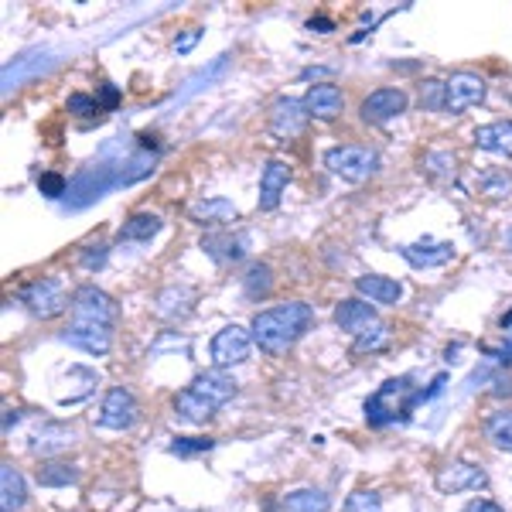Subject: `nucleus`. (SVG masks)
Instances as JSON below:
<instances>
[{"mask_svg":"<svg viewBox=\"0 0 512 512\" xmlns=\"http://www.w3.org/2000/svg\"><path fill=\"white\" fill-rule=\"evenodd\" d=\"M311 325H315V308L304 301H291V304H277V308L260 311L250 325V335L267 355H284L287 349H294V342L308 332Z\"/></svg>","mask_w":512,"mask_h":512,"instance_id":"1","label":"nucleus"},{"mask_svg":"<svg viewBox=\"0 0 512 512\" xmlns=\"http://www.w3.org/2000/svg\"><path fill=\"white\" fill-rule=\"evenodd\" d=\"M444 383H448V376H437L431 383V390H414V379H410V376L386 379V383L366 400V420L373 427L396 424V420L407 417L417 403H424V400H431L434 393H441Z\"/></svg>","mask_w":512,"mask_h":512,"instance_id":"2","label":"nucleus"},{"mask_svg":"<svg viewBox=\"0 0 512 512\" xmlns=\"http://www.w3.org/2000/svg\"><path fill=\"white\" fill-rule=\"evenodd\" d=\"M325 168L332 171L335 178L352 181V185H362L376 175L379 168V154L373 147H362V144H342L325 151Z\"/></svg>","mask_w":512,"mask_h":512,"instance_id":"3","label":"nucleus"},{"mask_svg":"<svg viewBox=\"0 0 512 512\" xmlns=\"http://www.w3.org/2000/svg\"><path fill=\"white\" fill-rule=\"evenodd\" d=\"M21 304L31 311L35 318L48 321V318H59L65 308H69V294H65V284L59 277H41L31 280L28 287H21Z\"/></svg>","mask_w":512,"mask_h":512,"instance_id":"4","label":"nucleus"},{"mask_svg":"<svg viewBox=\"0 0 512 512\" xmlns=\"http://www.w3.org/2000/svg\"><path fill=\"white\" fill-rule=\"evenodd\" d=\"M72 315H76V321H82V325L113 328L120 318V308L106 291H99L93 284H82L76 287V294H72Z\"/></svg>","mask_w":512,"mask_h":512,"instance_id":"5","label":"nucleus"},{"mask_svg":"<svg viewBox=\"0 0 512 512\" xmlns=\"http://www.w3.org/2000/svg\"><path fill=\"white\" fill-rule=\"evenodd\" d=\"M140 417V407L134 400V393L127 386H110L103 396V407H99L96 424L106 427V431H130Z\"/></svg>","mask_w":512,"mask_h":512,"instance_id":"6","label":"nucleus"},{"mask_svg":"<svg viewBox=\"0 0 512 512\" xmlns=\"http://www.w3.org/2000/svg\"><path fill=\"white\" fill-rule=\"evenodd\" d=\"M250 349H253V335L246 332V328H239V325H226L209 345L212 366H216V369L239 366V362L250 359Z\"/></svg>","mask_w":512,"mask_h":512,"instance_id":"7","label":"nucleus"},{"mask_svg":"<svg viewBox=\"0 0 512 512\" xmlns=\"http://www.w3.org/2000/svg\"><path fill=\"white\" fill-rule=\"evenodd\" d=\"M434 485L444 495L454 492H478L489 485V475H485L482 465H472V461H448L444 468H437Z\"/></svg>","mask_w":512,"mask_h":512,"instance_id":"8","label":"nucleus"},{"mask_svg":"<svg viewBox=\"0 0 512 512\" xmlns=\"http://www.w3.org/2000/svg\"><path fill=\"white\" fill-rule=\"evenodd\" d=\"M308 106L304 99H291V96H280L274 106H270V134L280 140H294L308 127Z\"/></svg>","mask_w":512,"mask_h":512,"instance_id":"9","label":"nucleus"},{"mask_svg":"<svg viewBox=\"0 0 512 512\" xmlns=\"http://www.w3.org/2000/svg\"><path fill=\"white\" fill-rule=\"evenodd\" d=\"M407 103H410V99H407L403 89L386 86V89H376V93H369L366 99H362L359 113H362V120H366V123H386V120L400 117V113L407 110Z\"/></svg>","mask_w":512,"mask_h":512,"instance_id":"10","label":"nucleus"},{"mask_svg":"<svg viewBox=\"0 0 512 512\" xmlns=\"http://www.w3.org/2000/svg\"><path fill=\"white\" fill-rule=\"evenodd\" d=\"M444 86H448V106H444L448 113H465L485 99V79L475 72H454Z\"/></svg>","mask_w":512,"mask_h":512,"instance_id":"11","label":"nucleus"},{"mask_svg":"<svg viewBox=\"0 0 512 512\" xmlns=\"http://www.w3.org/2000/svg\"><path fill=\"white\" fill-rule=\"evenodd\" d=\"M59 338L89 355H106L113 349V328H103V325H82V321H72Z\"/></svg>","mask_w":512,"mask_h":512,"instance_id":"12","label":"nucleus"},{"mask_svg":"<svg viewBox=\"0 0 512 512\" xmlns=\"http://www.w3.org/2000/svg\"><path fill=\"white\" fill-rule=\"evenodd\" d=\"M376 308L369 301H359V297H349V301H338L335 304V325L342 328V332H349L359 338L362 332H369V328L376 325Z\"/></svg>","mask_w":512,"mask_h":512,"instance_id":"13","label":"nucleus"},{"mask_svg":"<svg viewBox=\"0 0 512 512\" xmlns=\"http://www.w3.org/2000/svg\"><path fill=\"white\" fill-rule=\"evenodd\" d=\"M403 260L417 270H431V267H444V263L454 256V246L451 243H441V239H420V243H407L400 246Z\"/></svg>","mask_w":512,"mask_h":512,"instance_id":"14","label":"nucleus"},{"mask_svg":"<svg viewBox=\"0 0 512 512\" xmlns=\"http://www.w3.org/2000/svg\"><path fill=\"white\" fill-rule=\"evenodd\" d=\"M287 181H291V168L277 158L267 161V168H263V175H260V198H256V205H260L263 212H274L280 205V195L287 192Z\"/></svg>","mask_w":512,"mask_h":512,"instance_id":"15","label":"nucleus"},{"mask_svg":"<svg viewBox=\"0 0 512 512\" xmlns=\"http://www.w3.org/2000/svg\"><path fill=\"white\" fill-rule=\"evenodd\" d=\"M192 390L202 396L205 403H212V407H222V403H229L236 396V379L226 373V369H209V373L195 376Z\"/></svg>","mask_w":512,"mask_h":512,"instance_id":"16","label":"nucleus"},{"mask_svg":"<svg viewBox=\"0 0 512 512\" xmlns=\"http://www.w3.org/2000/svg\"><path fill=\"white\" fill-rule=\"evenodd\" d=\"M304 106H308L311 120H335L338 113H342V106H345V96H342V89L332 86V82H318V86L308 89Z\"/></svg>","mask_w":512,"mask_h":512,"instance_id":"17","label":"nucleus"},{"mask_svg":"<svg viewBox=\"0 0 512 512\" xmlns=\"http://www.w3.org/2000/svg\"><path fill=\"white\" fill-rule=\"evenodd\" d=\"M355 291L366 297L369 304H400L403 297V284L396 277H383V274H362L355 277Z\"/></svg>","mask_w":512,"mask_h":512,"instance_id":"18","label":"nucleus"},{"mask_svg":"<svg viewBox=\"0 0 512 512\" xmlns=\"http://www.w3.org/2000/svg\"><path fill=\"white\" fill-rule=\"evenodd\" d=\"M188 216H192V222H198V226H226L239 212L229 198L216 195V198H198V202H192L188 205Z\"/></svg>","mask_w":512,"mask_h":512,"instance_id":"19","label":"nucleus"},{"mask_svg":"<svg viewBox=\"0 0 512 512\" xmlns=\"http://www.w3.org/2000/svg\"><path fill=\"white\" fill-rule=\"evenodd\" d=\"M24 502H28V482L7 461V465H0V512H21Z\"/></svg>","mask_w":512,"mask_h":512,"instance_id":"20","label":"nucleus"},{"mask_svg":"<svg viewBox=\"0 0 512 512\" xmlns=\"http://www.w3.org/2000/svg\"><path fill=\"white\" fill-rule=\"evenodd\" d=\"M475 144L499 158H512V120H495L475 130Z\"/></svg>","mask_w":512,"mask_h":512,"instance_id":"21","label":"nucleus"},{"mask_svg":"<svg viewBox=\"0 0 512 512\" xmlns=\"http://www.w3.org/2000/svg\"><path fill=\"white\" fill-rule=\"evenodd\" d=\"M161 233V216L154 212H134L127 222L120 226V243H151Z\"/></svg>","mask_w":512,"mask_h":512,"instance_id":"22","label":"nucleus"},{"mask_svg":"<svg viewBox=\"0 0 512 512\" xmlns=\"http://www.w3.org/2000/svg\"><path fill=\"white\" fill-rule=\"evenodd\" d=\"M175 414L181 420H188V424H205L209 417H216V407H212V403H205L202 396L188 386V390H181L175 396Z\"/></svg>","mask_w":512,"mask_h":512,"instance_id":"23","label":"nucleus"},{"mask_svg":"<svg viewBox=\"0 0 512 512\" xmlns=\"http://www.w3.org/2000/svg\"><path fill=\"white\" fill-rule=\"evenodd\" d=\"M280 509L284 512H328L332 509V499H328L321 489H297L280 499Z\"/></svg>","mask_w":512,"mask_h":512,"instance_id":"24","label":"nucleus"},{"mask_svg":"<svg viewBox=\"0 0 512 512\" xmlns=\"http://www.w3.org/2000/svg\"><path fill=\"white\" fill-rule=\"evenodd\" d=\"M202 250L212 256V260H219V263H226V260H239V256L246 253V239L243 236H229V233H222V236H205L202 239Z\"/></svg>","mask_w":512,"mask_h":512,"instance_id":"25","label":"nucleus"},{"mask_svg":"<svg viewBox=\"0 0 512 512\" xmlns=\"http://www.w3.org/2000/svg\"><path fill=\"white\" fill-rule=\"evenodd\" d=\"M485 437L499 451L512 454V410H495V414L485 417Z\"/></svg>","mask_w":512,"mask_h":512,"instance_id":"26","label":"nucleus"},{"mask_svg":"<svg viewBox=\"0 0 512 512\" xmlns=\"http://www.w3.org/2000/svg\"><path fill=\"white\" fill-rule=\"evenodd\" d=\"M79 482V468L76 465H65V461H48V465L38 468V485L45 489H65V485H76Z\"/></svg>","mask_w":512,"mask_h":512,"instance_id":"27","label":"nucleus"},{"mask_svg":"<svg viewBox=\"0 0 512 512\" xmlns=\"http://www.w3.org/2000/svg\"><path fill=\"white\" fill-rule=\"evenodd\" d=\"M420 168H424L434 181H454V175H458V161H454L451 151H427L424 161H420Z\"/></svg>","mask_w":512,"mask_h":512,"instance_id":"28","label":"nucleus"},{"mask_svg":"<svg viewBox=\"0 0 512 512\" xmlns=\"http://www.w3.org/2000/svg\"><path fill=\"white\" fill-rule=\"evenodd\" d=\"M478 192L485 198H509L512 195V175L506 168H489L478 175Z\"/></svg>","mask_w":512,"mask_h":512,"instance_id":"29","label":"nucleus"},{"mask_svg":"<svg viewBox=\"0 0 512 512\" xmlns=\"http://www.w3.org/2000/svg\"><path fill=\"white\" fill-rule=\"evenodd\" d=\"M243 291H246V297H253V301L256 297H267L274 291V270H270L267 263H253L243 277Z\"/></svg>","mask_w":512,"mask_h":512,"instance_id":"30","label":"nucleus"},{"mask_svg":"<svg viewBox=\"0 0 512 512\" xmlns=\"http://www.w3.org/2000/svg\"><path fill=\"white\" fill-rule=\"evenodd\" d=\"M72 444V431H65V427H45V431L35 434V444H31V451L35 454H55V451H65Z\"/></svg>","mask_w":512,"mask_h":512,"instance_id":"31","label":"nucleus"},{"mask_svg":"<svg viewBox=\"0 0 512 512\" xmlns=\"http://www.w3.org/2000/svg\"><path fill=\"white\" fill-rule=\"evenodd\" d=\"M420 106H424V110H444V106H448V86L437 79L420 82Z\"/></svg>","mask_w":512,"mask_h":512,"instance_id":"32","label":"nucleus"},{"mask_svg":"<svg viewBox=\"0 0 512 512\" xmlns=\"http://www.w3.org/2000/svg\"><path fill=\"white\" fill-rule=\"evenodd\" d=\"M386 342H390V328H386L383 321H376L369 332H362L359 338H355V352H379Z\"/></svg>","mask_w":512,"mask_h":512,"instance_id":"33","label":"nucleus"},{"mask_svg":"<svg viewBox=\"0 0 512 512\" xmlns=\"http://www.w3.org/2000/svg\"><path fill=\"white\" fill-rule=\"evenodd\" d=\"M212 437H175V444H171V454H178V458H192V454H205L212 451Z\"/></svg>","mask_w":512,"mask_h":512,"instance_id":"34","label":"nucleus"},{"mask_svg":"<svg viewBox=\"0 0 512 512\" xmlns=\"http://www.w3.org/2000/svg\"><path fill=\"white\" fill-rule=\"evenodd\" d=\"M345 512H383V506H379V495L376 492H352L349 499H345Z\"/></svg>","mask_w":512,"mask_h":512,"instance_id":"35","label":"nucleus"},{"mask_svg":"<svg viewBox=\"0 0 512 512\" xmlns=\"http://www.w3.org/2000/svg\"><path fill=\"white\" fill-rule=\"evenodd\" d=\"M69 113H79V117H96V113H103V103L86 93H76L69 96Z\"/></svg>","mask_w":512,"mask_h":512,"instance_id":"36","label":"nucleus"},{"mask_svg":"<svg viewBox=\"0 0 512 512\" xmlns=\"http://www.w3.org/2000/svg\"><path fill=\"white\" fill-rule=\"evenodd\" d=\"M38 188L45 198H59V195H65V178L55 175V171H48V175L38 178Z\"/></svg>","mask_w":512,"mask_h":512,"instance_id":"37","label":"nucleus"},{"mask_svg":"<svg viewBox=\"0 0 512 512\" xmlns=\"http://www.w3.org/2000/svg\"><path fill=\"white\" fill-rule=\"evenodd\" d=\"M79 263L86 270H99L106 263V246L103 243H96V246H86V250H82V256H79Z\"/></svg>","mask_w":512,"mask_h":512,"instance_id":"38","label":"nucleus"},{"mask_svg":"<svg viewBox=\"0 0 512 512\" xmlns=\"http://www.w3.org/2000/svg\"><path fill=\"white\" fill-rule=\"evenodd\" d=\"M198 38H202V31L188 28L185 35H178V38H175V52H181V55H185V52H192V48L198 45Z\"/></svg>","mask_w":512,"mask_h":512,"instance_id":"39","label":"nucleus"},{"mask_svg":"<svg viewBox=\"0 0 512 512\" xmlns=\"http://www.w3.org/2000/svg\"><path fill=\"white\" fill-rule=\"evenodd\" d=\"M99 99H103V110H113V106L120 103V89L110 86V82H103V86H99Z\"/></svg>","mask_w":512,"mask_h":512,"instance_id":"40","label":"nucleus"},{"mask_svg":"<svg viewBox=\"0 0 512 512\" xmlns=\"http://www.w3.org/2000/svg\"><path fill=\"white\" fill-rule=\"evenodd\" d=\"M461 512H506V509L495 506L492 499H472V502H468V506L461 509Z\"/></svg>","mask_w":512,"mask_h":512,"instance_id":"41","label":"nucleus"},{"mask_svg":"<svg viewBox=\"0 0 512 512\" xmlns=\"http://www.w3.org/2000/svg\"><path fill=\"white\" fill-rule=\"evenodd\" d=\"M311 31H318V35H328V31H335V21L332 18H311L308 21Z\"/></svg>","mask_w":512,"mask_h":512,"instance_id":"42","label":"nucleus"},{"mask_svg":"<svg viewBox=\"0 0 512 512\" xmlns=\"http://www.w3.org/2000/svg\"><path fill=\"white\" fill-rule=\"evenodd\" d=\"M495 396H512V379H506V376H499L495 379V390H492Z\"/></svg>","mask_w":512,"mask_h":512,"instance_id":"43","label":"nucleus"},{"mask_svg":"<svg viewBox=\"0 0 512 512\" xmlns=\"http://www.w3.org/2000/svg\"><path fill=\"white\" fill-rule=\"evenodd\" d=\"M18 417H21L18 410H7V417H4V434L11 431V424H18Z\"/></svg>","mask_w":512,"mask_h":512,"instance_id":"44","label":"nucleus"},{"mask_svg":"<svg viewBox=\"0 0 512 512\" xmlns=\"http://www.w3.org/2000/svg\"><path fill=\"white\" fill-rule=\"evenodd\" d=\"M315 76H328V69H304V79H315Z\"/></svg>","mask_w":512,"mask_h":512,"instance_id":"45","label":"nucleus"},{"mask_svg":"<svg viewBox=\"0 0 512 512\" xmlns=\"http://www.w3.org/2000/svg\"><path fill=\"white\" fill-rule=\"evenodd\" d=\"M502 328H512V311L509 315H502Z\"/></svg>","mask_w":512,"mask_h":512,"instance_id":"46","label":"nucleus"},{"mask_svg":"<svg viewBox=\"0 0 512 512\" xmlns=\"http://www.w3.org/2000/svg\"><path fill=\"white\" fill-rule=\"evenodd\" d=\"M506 246H509V250H512V229H509V233H506Z\"/></svg>","mask_w":512,"mask_h":512,"instance_id":"47","label":"nucleus"}]
</instances>
